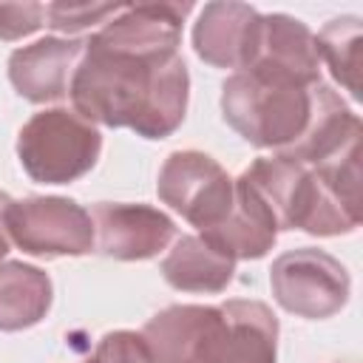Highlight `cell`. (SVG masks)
<instances>
[{
    "label": "cell",
    "instance_id": "6da1fadb",
    "mask_svg": "<svg viewBox=\"0 0 363 363\" xmlns=\"http://www.w3.org/2000/svg\"><path fill=\"white\" fill-rule=\"evenodd\" d=\"M74 111L105 128H130L142 139H167L187 113L190 74L182 54L145 57L91 34L71 77Z\"/></svg>",
    "mask_w": 363,
    "mask_h": 363
},
{
    "label": "cell",
    "instance_id": "7a4b0ae2",
    "mask_svg": "<svg viewBox=\"0 0 363 363\" xmlns=\"http://www.w3.org/2000/svg\"><path fill=\"white\" fill-rule=\"evenodd\" d=\"M312 88L252 71H235L221 85V116L250 145L286 150L306 128Z\"/></svg>",
    "mask_w": 363,
    "mask_h": 363
},
{
    "label": "cell",
    "instance_id": "3957f363",
    "mask_svg": "<svg viewBox=\"0 0 363 363\" xmlns=\"http://www.w3.org/2000/svg\"><path fill=\"white\" fill-rule=\"evenodd\" d=\"M102 133L74 108L37 111L17 133V159L40 184H71L94 170Z\"/></svg>",
    "mask_w": 363,
    "mask_h": 363
},
{
    "label": "cell",
    "instance_id": "277c9868",
    "mask_svg": "<svg viewBox=\"0 0 363 363\" xmlns=\"http://www.w3.org/2000/svg\"><path fill=\"white\" fill-rule=\"evenodd\" d=\"M269 289L281 309L306 320L337 315L352 292L349 269L318 247L281 252L269 267Z\"/></svg>",
    "mask_w": 363,
    "mask_h": 363
},
{
    "label": "cell",
    "instance_id": "5b68a950",
    "mask_svg": "<svg viewBox=\"0 0 363 363\" xmlns=\"http://www.w3.org/2000/svg\"><path fill=\"white\" fill-rule=\"evenodd\" d=\"M9 235L26 255L60 258L94 252V218L65 196H28L9 207Z\"/></svg>",
    "mask_w": 363,
    "mask_h": 363
},
{
    "label": "cell",
    "instance_id": "8992f818",
    "mask_svg": "<svg viewBox=\"0 0 363 363\" xmlns=\"http://www.w3.org/2000/svg\"><path fill=\"white\" fill-rule=\"evenodd\" d=\"M156 193L162 204L204 233L230 213L235 179L201 150H173L159 170Z\"/></svg>",
    "mask_w": 363,
    "mask_h": 363
},
{
    "label": "cell",
    "instance_id": "52a82bcc",
    "mask_svg": "<svg viewBox=\"0 0 363 363\" xmlns=\"http://www.w3.org/2000/svg\"><path fill=\"white\" fill-rule=\"evenodd\" d=\"M278 318L264 301L233 298L218 306L196 363H275Z\"/></svg>",
    "mask_w": 363,
    "mask_h": 363
},
{
    "label": "cell",
    "instance_id": "ba28073f",
    "mask_svg": "<svg viewBox=\"0 0 363 363\" xmlns=\"http://www.w3.org/2000/svg\"><path fill=\"white\" fill-rule=\"evenodd\" d=\"M94 218V252L116 261L156 258L176 235V224L167 213L150 204L99 201L91 207Z\"/></svg>",
    "mask_w": 363,
    "mask_h": 363
},
{
    "label": "cell",
    "instance_id": "9c48e42d",
    "mask_svg": "<svg viewBox=\"0 0 363 363\" xmlns=\"http://www.w3.org/2000/svg\"><path fill=\"white\" fill-rule=\"evenodd\" d=\"M244 71L295 85H318L320 60L312 28L289 14H261L255 48Z\"/></svg>",
    "mask_w": 363,
    "mask_h": 363
},
{
    "label": "cell",
    "instance_id": "30bf717a",
    "mask_svg": "<svg viewBox=\"0 0 363 363\" xmlns=\"http://www.w3.org/2000/svg\"><path fill=\"white\" fill-rule=\"evenodd\" d=\"M85 51V40L77 37H43L31 45L11 51L9 79L14 91L28 102H60L68 96L71 77Z\"/></svg>",
    "mask_w": 363,
    "mask_h": 363
},
{
    "label": "cell",
    "instance_id": "8fae6325",
    "mask_svg": "<svg viewBox=\"0 0 363 363\" xmlns=\"http://www.w3.org/2000/svg\"><path fill=\"white\" fill-rule=\"evenodd\" d=\"M261 11L247 3H207L193 23V51L213 68L244 71L250 65Z\"/></svg>",
    "mask_w": 363,
    "mask_h": 363
},
{
    "label": "cell",
    "instance_id": "7c38bea8",
    "mask_svg": "<svg viewBox=\"0 0 363 363\" xmlns=\"http://www.w3.org/2000/svg\"><path fill=\"white\" fill-rule=\"evenodd\" d=\"M272 213L278 233L301 230L306 199H309V164H301L289 156L272 153L255 159L238 176Z\"/></svg>",
    "mask_w": 363,
    "mask_h": 363
},
{
    "label": "cell",
    "instance_id": "4fadbf2b",
    "mask_svg": "<svg viewBox=\"0 0 363 363\" xmlns=\"http://www.w3.org/2000/svg\"><path fill=\"white\" fill-rule=\"evenodd\" d=\"M199 235H204L213 247H218L233 261H250V258L255 261L275 247L278 227L272 213L264 207V201L241 179H235V196H233L230 213L216 227Z\"/></svg>",
    "mask_w": 363,
    "mask_h": 363
},
{
    "label": "cell",
    "instance_id": "5bb4252c",
    "mask_svg": "<svg viewBox=\"0 0 363 363\" xmlns=\"http://www.w3.org/2000/svg\"><path fill=\"white\" fill-rule=\"evenodd\" d=\"M216 312L218 306L204 303H173L156 312L139 332L150 363H196Z\"/></svg>",
    "mask_w": 363,
    "mask_h": 363
},
{
    "label": "cell",
    "instance_id": "9a60e30c",
    "mask_svg": "<svg viewBox=\"0 0 363 363\" xmlns=\"http://www.w3.org/2000/svg\"><path fill=\"white\" fill-rule=\"evenodd\" d=\"M162 278L179 292L216 295L233 281L235 261L213 247L204 235H179L159 267Z\"/></svg>",
    "mask_w": 363,
    "mask_h": 363
},
{
    "label": "cell",
    "instance_id": "2e32d148",
    "mask_svg": "<svg viewBox=\"0 0 363 363\" xmlns=\"http://www.w3.org/2000/svg\"><path fill=\"white\" fill-rule=\"evenodd\" d=\"M54 301L48 272L26 261L0 264V332L37 326Z\"/></svg>",
    "mask_w": 363,
    "mask_h": 363
},
{
    "label": "cell",
    "instance_id": "e0dca14e",
    "mask_svg": "<svg viewBox=\"0 0 363 363\" xmlns=\"http://www.w3.org/2000/svg\"><path fill=\"white\" fill-rule=\"evenodd\" d=\"M360 43H363V26L360 17L354 14L332 17L315 34L318 60L326 62L335 82H340L352 99H360Z\"/></svg>",
    "mask_w": 363,
    "mask_h": 363
},
{
    "label": "cell",
    "instance_id": "ac0fdd59",
    "mask_svg": "<svg viewBox=\"0 0 363 363\" xmlns=\"http://www.w3.org/2000/svg\"><path fill=\"white\" fill-rule=\"evenodd\" d=\"M122 6L116 3H48L45 26L62 34H77L96 23H108Z\"/></svg>",
    "mask_w": 363,
    "mask_h": 363
},
{
    "label": "cell",
    "instance_id": "d6986e66",
    "mask_svg": "<svg viewBox=\"0 0 363 363\" xmlns=\"http://www.w3.org/2000/svg\"><path fill=\"white\" fill-rule=\"evenodd\" d=\"M82 363H150V354L145 349L142 335L116 329V332L102 335L91 357Z\"/></svg>",
    "mask_w": 363,
    "mask_h": 363
},
{
    "label": "cell",
    "instance_id": "ffe728a7",
    "mask_svg": "<svg viewBox=\"0 0 363 363\" xmlns=\"http://www.w3.org/2000/svg\"><path fill=\"white\" fill-rule=\"evenodd\" d=\"M45 26L43 3H0V40L14 43Z\"/></svg>",
    "mask_w": 363,
    "mask_h": 363
},
{
    "label": "cell",
    "instance_id": "44dd1931",
    "mask_svg": "<svg viewBox=\"0 0 363 363\" xmlns=\"http://www.w3.org/2000/svg\"><path fill=\"white\" fill-rule=\"evenodd\" d=\"M11 201H14V199L0 190V264L6 261V255H9V250H11V235H9V221H6Z\"/></svg>",
    "mask_w": 363,
    "mask_h": 363
}]
</instances>
